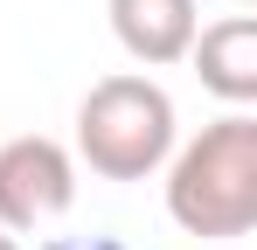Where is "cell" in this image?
<instances>
[{"mask_svg": "<svg viewBox=\"0 0 257 250\" xmlns=\"http://www.w3.org/2000/svg\"><path fill=\"white\" fill-rule=\"evenodd\" d=\"M167 160H174L167 167V215L188 236L229 243V236L257 229V118L250 111H222Z\"/></svg>", "mask_w": 257, "mask_h": 250, "instance_id": "1", "label": "cell"}, {"mask_svg": "<svg viewBox=\"0 0 257 250\" xmlns=\"http://www.w3.org/2000/svg\"><path fill=\"white\" fill-rule=\"evenodd\" d=\"M174 153V97L153 77H97L77 104V160L104 181H146Z\"/></svg>", "mask_w": 257, "mask_h": 250, "instance_id": "2", "label": "cell"}, {"mask_svg": "<svg viewBox=\"0 0 257 250\" xmlns=\"http://www.w3.org/2000/svg\"><path fill=\"white\" fill-rule=\"evenodd\" d=\"M70 202H77V160H70V146H56L42 132H21V139L0 146V229L7 236L56 222Z\"/></svg>", "mask_w": 257, "mask_h": 250, "instance_id": "3", "label": "cell"}, {"mask_svg": "<svg viewBox=\"0 0 257 250\" xmlns=\"http://www.w3.org/2000/svg\"><path fill=\"white\" fill-rule=\"evenodd\" d=\"M188 63H195L202 90H215L229 111H250L257 104V21L250 14H222L215 28H195Z\"/></svg>", "mask_w": 257, "mask_h": 250, "instance_id": "4", "label": "cell"}, {"mask_svg": "<svg viewBox=\"0 0 257 250\" xmlns=\"http://www.w3.org/2000/svg\"><path fill=\"white\" fill-rule=\"evenodd\" d=\"M202 28V14H195V0H111V35L125 49L132 63H146V70H167L188 56V42Z\"/></svg>", "mask_w": 257, "mask_h": 250, "instance_id": "5", "label": "cell"}, {"mask_svg": "<svg viewBox=\"0 0 257 250\" xmlns=\"http://www.w3.org/2000/svg\"><path fill=\"white\" fill-rule=\"evenodd\" d=\"M49 250H125V243H111V236H56Z\"/></svg>", "mask_w": 257, "mask_h": 250, "instance_id": "6", "label": "cell"}, {"mask_svg": "<svg viewBox=\"0 0 257 250\" xmlns=\"http://www.w3.org/2000/svg\"><path fill=\"white\" fill-rule=\"evenodd\" d=\"M0 250H21V243H14V236H7V229H0Z\"/></svg>", "mask_w": 257, "mask_h": 250, "instance_id": "7", "label": "cell"}, {"mask_svg": "<svg viewBox=\"0 0 257 250\" xmlns=\"http://www.w3.org/2000/svg\"><path fill=\"white\" fill-rule=\"evenodd\" d=\"M229 7H250V0H229Z\"/></svg>", "mask_w": 257, "mask_h": 250, "instance_id": "8", "label": "cell"}]
</instances>
